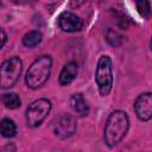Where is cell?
I'll return each mask as SVG.
<instances>
[{"instance_id": "8992f818", "label": "cell", "mask_w": 152, "mask_h": 152, "mask_svg": "<svg viewBox=\"0 0 152 152\" xmlns=\"http://www.w3.org/2000/svg\"><path fill=\"white\" fill-rule=\"evenodd\" d=\"M76 132V120L69 114L59 116L53 124V133L61 139H66Z\"/></svg>"}, {"instance_id": "8fae6325", "label": "cell", "mask_w": 152, "mask_h": 152, "mask_svg": "<svg viewBox=\"0 0 152 152\" xmlns=\"http://www.w3.org/2000/svg\"><path fill=\"white\" fill-rule=\"evenodd\" d=\"M17 133V126L13 120L5 118L0 121V134L5 138H12Z\"/></svg>"}, {"instance_id": "7a4b0ae2", "label": "cell", "mask_w": 152, "mask_h": 152, "mask_svg": "<svg viewBox=\"0 0 152 152\" xmlns=\"http://www.w3.org/2000/svg\"><path fill=\"white\" fill-rule=\"evenodd\" d=\"M51 66H52L51 56L44 55L34 59V62L30 65L25 76V82L27 87L31 89H37L42 87L50 76Z\"/></svg>"}, {"instance_id": "30bf717a", "label": "cell", "mask_w": 152, "mask_h": 152, "mask_svg": "<svg viewBox=\"0 0 152 152\" xmlns=\"http://www.w3.org/2000/svg\"><path fill=\"white\" fill-rule=\"evenodd\" d=\"M70 107L80 116H86L89 113V106H88L86 99L83 97V95L80 94V93L71 95V97H70Z\"/></svg>"}, {"instance_id": "e0dca14e", "label": "cell", "mask_w": 152, "mask_h": 152, "mask_svg": "<svg viewBox=\"0 0 152 152\" xmlns=\"http://www.w3.org/2000/svg\"><path fill=\"white\" fill-rule=\"evenodd\" d=\"M87 0H70V5H71V7H80Z\"/></svg>"}, {"instance_id": "5bb4252c", "label": "cell", "mask_w": 152, "mask_h": 152, "mask_svg": "<svg viewBox=\"0 0 152 152\" xmlns=\"http://www.w3.org/2000/svg\"><path fill=\"white\" fill-rule=\"evenodd\" d=\"M135 7L141 17L148 18L151 15V6L148 0H135Z\"/></svg>"}, {"instance_id": "9a60e30c", "label": "cell", "mask_w": 152, "mask_h": 152, "mask_svg": "<svg viewBox=\"0 0 152 152\" xmlns=\"http://www.w3.org/2000/svg\"><path fill=\"white\" fill-rule=\"evenodd\" d=\"M106 39H107V42H108L112 46H114V48L120 46V45L122 44V37H121L116 31H114V30H112V28H109V30L107 31V33H106Z\"/></svg>"}, {"instance_id": "2e32d148", "label": "cell", "mask_w": 152, "mask_h": 152, "mask_svg": "<svg viewBox=\"0 0 152 152\" xmlns=\"http://www.w3.org/2000/svg\"><path fill=\"white\" fill-rule=\"evenodd\" d=\"M6 42H7V34L2 28H0V49L6 44Z\"/></svg>"}, {"instance_id": "52a82bcc", "label": "cell", "mask_w": 152, "mask_h": 152, "mask_svg": "<svg viewBox=\"0 0 152 152\" xmlns=\"http://www.w3.org/2000/svg\"><path fill=\"white\" fill-rule=\"evenodd\" d=\"M134 110L141 121H148L152 118V94H140L134 102Z\"/></svg>"}, {"instance_id": "4fadbf2b", "label": "cell", "mask_w": 152, "mask_h": 152, "mask_svg": "<svg viewBox=\"0 0 152 152\" xmlns=\"http://www.w3.org/2000/svg\"><path fill=\"white\" fill-rule=\"evenodd\" d=\"M42 33L39 31H30L23 37V44L26 48H34L42 42Z\"/></svg>"}, {"instance_id": "277c9868", "label": "cell", "mask_w": 152, "mask_h": 152, "mask_svg": "<svg viewBox=\"0 0 152 152\" xmlns=\"http://www.w3.org/2000/svg\"><path fill=\"white\" fill-rule=\"evenodd\" d=\"M23 70L21 59L17 56L6 59L0 65V87L4 89L12 88L19 80Z\"/></svg>"}, {"instance_id": "5b68a950", "label": "cell", "mask_w": 152, "mask_h": 152, "mask_svg": "<svg viewBox=\"0 0 152 152\" xmlns=\"http://www.w3.org/2000/svg\"><path fill=\"white\" fill-rule=\"evenodd\" d=\"M51 110V102L48 99L33 101L26 109V122L30 127H38Z\"/></svg>"}, {"instance_id": "ba28073f", "label": "cell", "mask_w": 152, "mask_h": 152, "mask_svg": "<svg viewBox=\"0 0 152 152\" xmlns=\"http://www.w3.org/2000/svg\"><path fill=\"white\" fill-rule=\"evenodd\" d=\"M58 25L65 32H76L82 28L83 21L75 13L63 12L58 17Z\"/></svg>"}, {"instance_id": "6da1fadb", "label": "cell", "mask_w": 152, "mask_h": 152, "mask_svg": "<svg viewBox=\"0 0 152 152\" xmlns=\"http://www.w3.org/2000/svg\"><path fill=\"white\" fill-rule=\"evenodd\" d=\"M129 127V120L124 110H114L109 114L104 126V142L108 147L116 146L126 135Z\"/></svg>"}, {"instance_id": "7c38bea8", "label": "cell", "mask_w": 152, "mask_h": 152, "mask_svg": "<svg viewBox=\"0 0 152 152\" xmlns=\"http://www.w3.org/2000/svg\"><path fill=\"white\" fill-rule=\"evenodd\" d=\"M1 102L5 104L6 108L10 109H17L20 107L21 104V100L19 97V95H17L15 93H7V94H2L0 96Z\"/></svg>"}, {"instance_id": "3957f363", "label": "cell", "mask_w": 152, "mask_h": 152, "mask_svg": "<svg viewBox=\"0 0 152 152\" xmlns=\"http://www.w3.org/2000/svg\"><path fill=\"white\" fill-rule=\"evenodd\" d=\"M95 81L101 96H106L110 93L113 87V70L112 59L109 56H101L95 72Z\"/></svg>"}, {"instance_id": "9c48e42d", "label": "cell", "mask_w": 152, "mask_h": 152, "mask_svg": "<svg viewBox=\"0 0 152 152\" xmlns=\"http://www.w3.org/2000/svg\"><path fill=\"white\" fill-rule=\"evenodd\" d=\"M76 75H77V64L75 62H69L63 66L59 74L58 82L61 86H68L75 80Z\"/></svg>"}]
</instances>
